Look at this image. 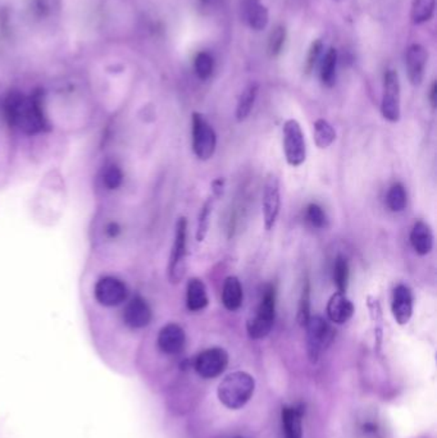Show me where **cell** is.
<instances>
[{
    "label": "cell",
    "mask_w": 437,
    "mask_h": 438,
    "mask_svg": "<svg viewBox=\"0 0 437 438\" xmlns=\"http://www.w3.org/2000/svg\"><path fill=\"white\" fill-rule=\"evenodd\" d=\"M4 109L9 124L21 129L26 135H36L48 127L43 110V96L39 91L30 98L15 91L9 94Z\"/></svg>",
    "instance_id": "6da1fadb"
},
{
    "label": "cell",
    "mask_w": 437,
    "mask_h": 438,
    "mask_svg": "<svg viewBox=\"0 0 437 438\" xmlns=\"http://www.w3.org/2000/svg\"><path fill=\"white\" fill-rule=\"evenodd\" d=\"M255 391V380L251 374L237 371L229 373L220 383L217 394L220 401L231 410L244 408Z\"/></svg>",
    "instance_id": "7a4b0ae2"
},
{
    "label": "cell",
    "mask_w": 437,
    "mask_h": 438,
    "mask_svg": "<svg viewBox=\"0 0 437 438\" xmlns=\"http://www.w3.org/2000/svg\"><path fill=\"white\" fill-rule=\"evenodd\" d=\"M276 316V290L268 285L263 291L258 309L246 323V330L253 340H262L270 335Z\"/></svg>",
    "instance_id": "3957f363"
},
{
    "label": "cell",
    "mask_w": 437,
    "mask_h": 438,
    "mask_svg": "<svg viewBox=\"0 0 437 438\" xmlns=\"http://www.w3.org/2000/svg\"><path fill=\"white\" fill-rule=\"evenodd\" d=\"M187 221L181 217L176 224L175 243L168 263V278L172 283H179L186 273Z\"/></svg>",
    "instance_id": "277c9868"
},
{
    "label": "cell",
    "mask_w": 437,
    "mask_h": 438,
    "mask_svg": "<svg viewBox=\"0 0 437 438\" xmlns=\"http://www.w3.org/2000/svg\"><path fill=\"white\" fill-rule=\"evenodd\" d=\"M282 135L287 163L291 167H300L307 159V144L300 123L296 120H287L284 124Z\"/></svg>",
    "instance_id": "5b68a950"
},
{
    "label": "cell",
    "mask_w": 437,
    "mask_h": 438,
    "mask_svg": "<svg viewBox=\"0 0 437 438\" xmlns=\"http://www.w3.org/2000/svg\"><path fill=\"white\" fill-rule=\"evenodd\" d=\"M307 330V350H308L309 360L315 364L319 355L330 344L334 332L322 316H310L308 322L305 323Z\"/></svg>",
    "instance_id": "8992f818"
},
{
    "label": "cell",
    "mask_w": 437,
    "mask_h": 438,
    "mask_svg": "<svg viewBox=\"0 0 437 438\" xmlns=\"http://www.w3.org/2000/svg\"><path fill=\"white\" fill-rule=\"evenodd\" d=\"M217 135L201 113H193V150L201 160H208L215 154Z\"/></svg>",
    "instance_id": "52a82bcc"
},
{
    "label": "cell",
    "mask_w": 437,
    "mask_h": 438,
    "mask_svg": "<svg viewBox=\"0 0 437 438\" xmlns=\"http://www.w3.org/2000/svg\"><path fill=\"white\" fill-rule=\"evenodd\" d=\"M381 112L388 122L395 123L400 120V81L394 70H388L385 73Z\"/></svg>",
    "instance_id": "ba28073f"
},
{
    "label": "cell",
    "mask_w": 437,
    "mask_h": 438,
    "mask_svg": "<svg viewBox=\"0 0 437 438\" xmlns=\"http://www.w3.org/2000/svg\"><path fill=\"white\" fill-rule=\"evenodd\" d=\"M227 366H229V354L221 347H212L201 352L194 363L196 373L205 380L221 375L226 371Z\"/></svg>",
    "instance_id": "9c48e42d"
},
{
    "label": "cell",
    "mask_w": 437,
    "mask_h": 438,
    "mask_svg": "<svg viewBox=\"0 0 437 438\" xmlns=\"http://www.w3.org/2000/svg\"><path fill=\"white\" fill-rule=\"evenodd\" d=\"M262 208L265 230H273L277 222V218L280 216L281 209L280 181L273 173L268 174L265 180Z\"/></svg>",
    "instance_id": "30bf717a"
},
{
    "label": "cell",
    "mask_w": 437,
    "mask_h": 438,
    "mask_svg": "<svg viewBox=\"0 0 437 438\" xmlns=\"http://www.w3.org/2000/svg\"><path fill=\"white\" fill-rule=\"evenodd\" d=\"M127 286L115 277H103L96 282L94 296L103 307H117L127 299Z\"/></svg>",
    "instance_id": "8fae6325"
},
{
    "label": "cell",
    "mask_w": 437,
    "mask_h": 438,
    "mask_svg": "<svg viewBox=\"0 0 437 438\" xmlns=\"http://www.w3.org/2000/svg\"><path fill=\"white\" fill-rule=\"evenodd\" d=\"M427 59L429 53L419 44H412L405 51V67L412 85L418 86L422 84Z\"/></svg>",
    "instance_id": "7c38bea8"
},
{
    "label": "cell",
    "mask_w": 437,
    "mask_h": 438,
    "mask_svg": "<svg viewBox=\"0 0 437 438\" xmlns=\"http://www.w3.org/2000/svg\"><path fill=\"white\" fill-rule=\"evenodd\" d=\"M153 318L151 308L141 296H135L126 305L123 311V321L132 330H141L149 326Z\"/></svg>",
    "instance_id": "4fadbf2b"
},
{
    "label": "cell",
    "mask_w": 437,
    "mask_h": 438,
    "mask_svg": "<svg viewBox=\"0 0 437 438\" xmlns=\"http://www.w3.org/2000/svg\"><path fill=\"white\" fill-rule=\"evenodd\" d=\"M157 342L160 352L167 355H176L182 352L186 342L185 330L179 324H165L158 333Z\"/></svg>",
    "instance_id": "5bb4252c"
},
{
    "label": "cell",
    "mask_w": 437,
    "mask_h": 438,
    "mask_svg": "<svg viewBox=\"0 0 437 438\" xmlns=\"http://www.w3.org/2000/svg\"><path fill=\"white\" fill-rule=\"evenodd\" d=\"M393 316L396 323L405 326L413 316V295L408 286H396L393 294Z\"/></svg>",
    "instance_id": "9a60e30c"
},
{
    "label": "cell",
    "mask_w": 437,
    "mask_h": 438,
    "mask_svg": "<svg viewBox=\"0 0 437 438\" xmlns=\"http://www.w3.org/2000/svg\"><path fill=\"white\" fill-rule=\"evenodd\" d=\"M354 314V304L343 292H335L327 302V316L335 324H344Z\"/></svg>",
    "instance_id": "2e32d148"
},
{
    "label": "cell",
    "mask_w": 437,
    "mask_h": 438,
    "mask_svg": "<svg viewBox=\"0 0 437 438\" xmlns=\"http://www.w3.org/2000/svg\"><path fill=\"white\" fill-rule=\"evenodd\" d=\"M241 12L245 22L251 29L260 31L267 27L270 15L260 0H241Z\"/></svg>",
    "instance_id": "e0dca14e"
},
{
    "label": "cell",
    "mask_w": 437,
    "mask_h": 438,
    "mask_svg": "<svg viewBox=\"0 0 437 438\" xmlns=\"http://www.w3.org/2000/svg\"><path fill=\"white\" fill-rule=\"evenodd\" d=\"M209 297L205 283L201 278H191L187 282L186 305L190 311H201L208 307Z\"/></svg>",
    "instance_id": "ac0fdd59"
},
{
    "label": "cell",
    "mask_w": 437,
    "mask_h": 438,
    "mask_svg": "<svg viewBox=\"0 0 437 438\" xmlns=\"http://www.w3.org/2000/svg\"><path fill=\"white\" fill-rule=\"evenodd\" d=\"M410 244L418 255L424 257L430 254L433 247V235L427 223L418 221L413 226L412 232H410Z\"/></svg>",
    "instance_id": "d6986e66"
},
{
    "label": "cell",
    "mask_w": 437,
    "mask_h": 438,
    "mask_svg": "<svg viewBox=\"0 0 437 438\" xmlns=\"http://www.w3.org/2000/svg\"><path fill=\"white\" fill-rule=\"evenodd\" d=\"M244 300L243 286L240 280L235 276H229L223 283L222 302L226 309L236 311L241 308Z\"/></svg>",
    "instance_id": "ffe728a7"
},
{
    "label": "cell",
    "mask_w": 437,
    "mask_h": 438,
    "mask_svg": "<svg viewBox=\"0 0 437 438\" xmlns=\"http://www.w3.org/2000/svg\"><path fill=\"white\" fill-rule=\"evenodd\" d=\"M303 411L295 406H284L281 411L284 438H303Z\"/></svg>",
    "instance_id": "44dd1931"
},
{
    "label": "cell",
    "mask_w": 437,
    "mask_h": 438,
    "mask_svg": "<svg viewBox=\"0 0 437 438\" xmlns=\"http://www.w3.org/2000/svg\"><path fill=\"white\" fill-rule=\"evenodd\" d=\"M257 94L258 85L251 84L249 86L245 87L244 91L240 95L236 107V120L239 122H243L251 115V109L254 107V103L257 99Z\"/></svg>",
    "instance_id": "7402d4cb"
},
{
    "label": "cell",
    "mask_w": 437,
    "mask_h": 438,
    "mask_svg": "<svg viewBox=\"0 0 437 438\" xmlns=\"http://www.w3.org/2000/svg\"><path fill=\"white\" fill-rule=\"evenodd\" d=\"M315 143L319 149H327L336 140V131L326 120H317L315 122Z\"/></svg>",
    "instance_id": "603a6c76"
},
{
    "label": "cell",
    "mask_w": 437,
    "mask_h": 438,
    "mask_svg": "<svg viewBox=\"0 0 437 438\" xmlns=\"http://www.w3.org/2000/svg\"><path fill=\"white\" fill-rule=\"evenodd\" d=\"M436 0H413L412 3V20L417 25L430 21L435 13Z\"/></svg>",
    "instance_id": "cb8c5ba5"
},
{
    "label": "cell",
    "mask_w": 437,
    "mask_h": 438,
    "mask_svg": "<svg viewBox=\"0 0 437 438\" xmlns=\"http://www.w3.org/2000/svg\"><path fill=\"white\" fill-rule=\"evenodd\" d=\"M337 53L334 48L329 49L321 65V79L326 86H334L336 81Z\"/></svg>",
    "instance_id": "d4e9b609"
},
{
    "label": "cell",
    "mask_w": 437,
    "mask_h": 438,
    "mask_svg": "<svg viewBox=\"0 0 437 438\" xmlns=\"http://www.w3.org/2000/svg\"><path fill=\"white\" fill-rule=\"evenodd\" d=\"M407 202H408V196H407L405 187L403 186L402 183H395L390 187L387 193L386 204L391 212L394 213L403 212L407 207Z\"/></svg>",
    "instance_id": "484cf974"
},
{
    "label": "cell",
    "mask_w": 437,
    "mask_h": 438,
    "mask_svg": "<svg viewBox=\"0 0 437 438\" xmlns=\"http://www.w3.org/2000/svg\"><path fill=\"white\" fill-rule=\"evenodd\" d=\"M334 282L338 292H346L349 285V264L348 260L341 255L337 257L334 264Z\"/></svg>",
    "instance_id": "4316f807"
},
{
    "label": "cell",
    "mask_w": 437,
    "mask_h": 438,
    "mask_svg": "<svg viewBox=\"0 0 437 438\" xmlns=\"http://www.w3.org/2000/svg\"><path fill=\"white\" fill-rule=\"evenodd\" d=\"M213 202L215 199L209 198L208 200L204 202L201 207L199 218H198V227H196V240L199 243H203L207 235H208L209 223H210V214L213 210Z\"/></svg>",
    "instance_id": "83f0119b"
},
{
    "label": "cell",
    "mask_w": 437,
    "mask_h": 438,
    "mask_svg": "<svg viewBox=\"0 0 437 438\" xmlns=\"http://www.w3.org/2000/svg\"><path fill=\"white\" fill-rule=\"evenodd\" d=\"M194 68L196 76L201 79H208L213 70H215V60L213 57L207 53V51H201L196 54L195 60H194Z\"/></svg>",
    "instance_id": "f1b7e54d"
},
{
    "label": "cell",
    "mask_w": 437,
    "mask_h": 438,
    "mask_svg": "<svg viewBox=\"0 0 437 438\" xmlns=\"http://www.w3.org/2000/svg\"><path fill=\"white\" fill-rule=\"evenodd\" d=\"M310 283L308 278L303 282L299 307H298V322L300 326H305L310 318Z\"/></svg>",
    "instance_id": "f546056e"
},
{
    "label": "cell",
    "mask_w": 437,
    "mask_h": 438,
    "mask_svg": "<svg viewBox=\"0 0 437 438\" xmlns=\"http://www.w3.org/2000/svg\"><path fill=\"white\" fill-rule=\"evenodd\" d=\"M103 183L107 187L108 190H117L122 185L123 172L122 169L115 165H109L103 171Z\"/></svg>",
    "instance_id": "4dcf8cb0"
},
{
    "label": "cell",
    "mask_w": 437,
    "mask_h": 438,
    "mask_svg": "<svg viewBox=\"0 0 437 438\" xmlns=\"http://www.w3.org/2000/svg\"><path fill=\"white\" fill-rule=\"evenodd\" d=\"M285 40H286V30L284 26H277L271 32L268 40V51L271 53V56L276 57L280 54L285 45Z\"/></svg>",
    "instance_id": "1f68e13d"
},
{
    "label": "cell",
    "mask_w": 437,
    "mask_h": 438,
    "mask_svg": "<svg viewBox=\"0 0 437 438\" xmlns=\"http://www.w3.org/2000/svg\"><path fill=\"white\" fill-rule=\"evenodd\" d=\"M307 219L310 223L312 227L315 228H323L326 226V213L323 212V209L318 204H309L307 208Z\"/></svg>",
    "instance_id": "d6a6232c"
},
{
    "label": "cell",
    "mask_w": 437,
    "mask_h": 438,
    "mask_svg": "<svg viewBox=\"0 0 437 438\" xmlns=\"http://www.w3.org/2000/svg\"><path fill=\"white\" fill-rule=\"evenodd\" d=\"M323 45L322 41H315L312 45V48H310V51H309L308 59H307V70L310 71L313 67H315V62H317V59L319 57V54H321V51H322Z\"/></svg>",
    "instance_id": "836d02e7"
},
{
    "label": "cell",
    "mask_w": 437,
    "mask_h": 438,
    "mask_svg": "<svg viewBox=\"0 0 437 438\" xmlns=\"http://www.w3.org/2000/svg\"><path fill=\"white\" fill-rule=\"evenodd\" d=\"M107 232L108 236L110 238H115L118 235H120V232H121V227H120V224L118 223L112 222L109 223L107 226Z\"/></svg>",
    "instance_id": "e575fe53"
},
{
    "label": "cell",
    "mask_w": 437,
    "mask_h": 438,
    "mask_svg": "<svg viewBox=\"0 0 437 438\" xmlns=\"http://www.w3.org/2000/svg\"><path fill=\"white\" fill-rule=\"evenodd\" d=\"M436 99H437V82L435 81L433 84H432V86H431L430 90V101L431 105H432V108H436Z\"/></svg>",
    "instance_id": "d590c367"
},
{
    "label": "cell",
    "mask_w": 437,
    "mask_h": 438,
    "mask_svg": "<svg viewBox=\"0 0 437 438\" xmlns=\"http://www.w3.org/2000/svg\"><path fill=\"white\" fill-rule=\"evenodd\" d=\"M223 193V180H215L213 182V194H215V198H218V196H221Z\"/></svg>",
    "instance_id": "8d00e7d4"
},
{
    "label": "cell",
    "mask_w": 437,
    "mask_h": 438,
    "mask_svg": "<svg viewBox=\"0 0 437 438\" xmlns=\"http://www.w3.org/2000/svg\"><path fill=\"white\" fill-rule=\"evenodd\" d=\"M236 438H241V437H236Z\"/></svg>",
    "instance_id": "74e56055"
}]
</instances>
